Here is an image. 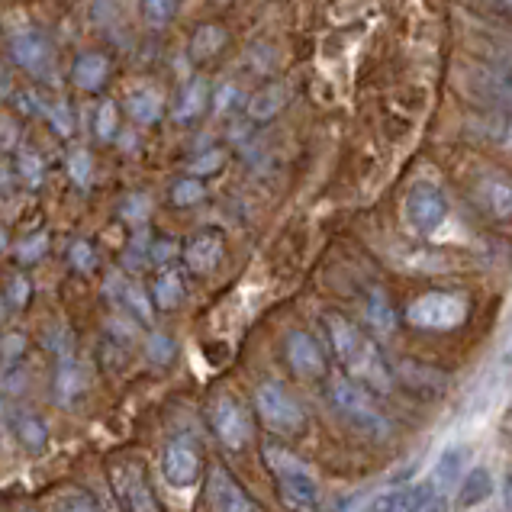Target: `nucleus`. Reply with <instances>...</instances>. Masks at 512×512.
Segmentation results:
<instances>
[{
	"label": "nucleus",
	"mask_w": 512,
	"mask_h": 512,
	"mask_svg": "<svg viewBox=\"0 0 512 512\" xmlns=\"http://www.w3.org/2000/svg\"><path fill=\"white\" fill-rule=\"evenodd\" d=\"M323 329H326L329 348H332V355L339 358L345 377H351L361 387H368L371 393L393 390L397 377H393L387 355L358 323H351V319L342 313H326Z\"/></svg>",
	"instance_id": "obj_1"
},
{
	"label": "nucleus",
	"mask_w": 512,
	"mask_h": 512,
	"mask_svg": "<svg viewBox=\"0 0 512 512\" xmlns=\"http://www.w3.org/2000/svg\"><path fill=\"white\" fill-rule=\"evenodd\" d=\"M326 397H329V403H332L335 413L345 416L361 435L374 438V442H387V438L393 435L390 419H387L384 413H380V406H377V400H374V393H371L368 387L355 384L351 377H345V374L329 377Z\"/></svg>",
	"instance_id": "obj_2"
},
{
	"label": "nucleus",
	"mask_w": 512,
	"mask_h": 512,
	"mask_svg": "<svg viewBox=\"0 0 512 512\" xmlns=\"http://www.w3.org/2000/svg\"><path fill=\"white\" fill-rule=\"evenodd\" d=\"M261 455H265V464L271 477L277 480V490L281 496L297 509H316L319 500H323V493H319V480L313 474V467L306 464L297 451H290L287 445H277V442H268L261 448Z\"/></svg>",
	"instance_id": "obj_3"
},
{
	"label": "nucleus",
	"mask_w": 512,
	"mask_h": 512,
	"mask_svg": "<svg viewBox=\"0 0 512 512\" xmlns=\"http://www.w3.org/2000/svg\"><path fill=\"white\" fill-rule=\"evenodd\" d=\"M255 413L261 419V426L271 429L274 435H284V438L303 432V426H306V413H303L300 400L284 384H277V380L258 384Z\"/></svg>",
	"instance_id": "obj_4"
},
{
	"label": "nucleus",
	"mask_w": 512,
	"mask_h": 512,
	"mask_svg": "<svg viewBox=\"0 0 512 512\" xmlns=\"http://www.w3.org/2000/svg\"><path fill=\"white\" fill-rule=\"evenodd\" d=\"M471 306L461 294H451V290H432V294H422L406 306V323L413 329H426V332H448L458 329Z\"/></svg>",
	"instance_id": "obj_5"
},
{
	"label": "nucleus",
	"mask_w": 512,
	"mask_h": 512,
	"mask_svg": "<svg viewBox=\"0 0 512 512\" xmlns=\"http://www.w3.org/2000/svg\"><path fill=\"white\" fill-rule=\"evenodd\" d=\"M107 480L110 490L116 496V503L126 512H158L162 503L155 500L152 493V480L145 474L142 461L136 458H113L107 464Z\"/></svg>",
	"instance_id": "obj_6"
},
{
	"label": "nucleus",
	"mask_w": 512,
	"mask_h": 512,
	"mask_svg": "<svg viewBox=\"0 0 512 512\" xmlns=\"http://www.w3.org/2000/svg\"><path fill=\"white\" fill-rule=\"evenodd\" d=\"M7 52H10V62L17 68H23L29 78L55 84L52 78H55L58 52H55L52 39L46 33H39V29H33V26H23V29H17V33H10Z\"/></svg>",
	"instance_id": "obj_7"
},
{
	"label": "nucleus",
	"mask_w": 512,
	"mask_h": 512,
	"mask_svg": "<svg viewBox=\"0 0 512 512\" xmlns=\"http://www.w3.org/2000/svg\"><path fill=\"white\" fill-rule=\"evenodd\" d=\"M207 422L216 442L229 451H245L252 442V413L232 393H216L207 406Z\"/></svg>",
	"instance_id": "obj_8"
},
{
	"label": "nucleus",
	"mask_w": 512,
	"mask_h": 512,
	"mask_svg": "<svg viewBox=\"0 0 512 512\" xmlns=\"http://www.w3.org/2000/svg\"><path fill=\"white\" fill-rule=\"evenodd\" d=\"M471 448L467 445H451L448 451H442V458L435 461L432 474L422 480V493H426V509H445L448 500L455 496L461 477L471 467Z\"/></svg>",
	"instance_id": "obj_9"
},
{
	"label": "nucleus",
	"mask_w": 512,
	"mask_h": 512,
	"mask_svg": "<svg viewBox=\"0 0 512 512\" xmlns=\"http://www.w3.org/2000/svg\"><path fill=\"white\" fill-rule=\"evenodd\" d=\"M162 477L165 484L174 487V490H190L200 484L203 477V451L200 445L194 442V438L187 435H174L171 442H165L162 448Z\"/></svg>",
	"instance_id": "obj_10"
},
{
	"label": "nucleus",
	"mask_w": 512,
	"mask_h": 512,
	"mask_svg": "<svg viewBox=\"0 0 512 512\" xmlns=\"http://www.w3.org/2000/svg\"><path fill=\"white\" fill-rule=\"evenodd\" d=\"M403 213H406V223L413 226L419 236H432V232L442 229V223L448 219V200L435 184L422 181L406 190Z\"/></svg>",
	"instance_id": "obj_11"
},
{
	"label": "nucleus",
	"mask_w": 512,
	"mask_h": 512,
	"mask_svg": "<svg viewBox=\"0 0 512 512\" xmlns=\"http://www.w3.org/2000/svg\"><path fill=\"white\" fill-rule=\"evenodd\" d=\"M207 506L216 512H258L261 506L245 493V487L229 474L226 464H210L207 474Z\"/></svg>",
	"instance_id": "obj_12"
},
{
	"label": "nucleus",
	"mask_w": 512,
	"mask_h": 512,
	"mask_svg": "<svg viewBox=\"0 0 512 512\" xmlns=\"http://www.w3.org/2000/svg\"><path fill=\"white\" fill-rule=\"evenodd\" d=\"M181 255L190 274H213L226 261V236L219 229H200L181 245Z\"/></svg>",
	"instance_id": "obj_13"
},
{
	"label": "nucleus",
	"mask_w": 512,
	"mask_h": 512,
	"mask_svg": "<svg viewBox=\"0 0 512 512\" xmlns=\"http://www.w3.org/2000/svg\"><path fill=\"white\" fill-rule=\"evenodd\" d=\"M284 351H287L290 371H294L297 377H303V380L326 377V355H323V348H319V342L313 339L310 332H303V329L287 332Z\"/></svg>",
	"instance_id": "obj_14"
},
{
	"label": "nucleus",
	"mask_w": 512,
	"mask_h": 512,
	"mask_svg": "<svg viewBox=\"0 0 512 512\" xmlns=\"http://www.w3.org/2000/svg\"><path fill=\"white\" fill-rule=\"evenodd\" d=\"M342 509H371V512H416L422 509V490L419 484H406V487H390L374 493L371 500H351L342 503Z\"/></svg>",
	"instance_id": "obj_15"
},
{
	"label": "nucleus",
	"mask_w": 512,
	"mask_h": 512,
	"mask_svg": "<svg viewBox=\"0 0 512 512\" xmlns=\"http://www.w3.org/2000/svg\"><path fill=\"white\" fill-rule=\"evenodd\" d=\"M393 377H397L406 390L419 393V397H438V393H445L448 387V377L442 371H435L429 364H419V361H400L397 368H393Z\"/></svg>",
	"instance_id": "obj_16"
},
{
	"label": "nucleus",
	"mask_w": 512,
	"mask_h": 512,
	"mask_svg": "<svg viewBox=\"0 0 512 512\" xmlns=\"http://www.w3.org/2000/svg\"><path fill=\"white\" fill-rule=\"evenodd\" d=\"M110 68H113V62L107 52H81L75 58V65H71V84L84 94H97L100 87L107 84Z\"/></svg>",
	"instance_id": "obj_17"
},
{
	"label": "nucleus",
	"mask_w": 512,
	"mask_h": 512,
	"mask_svg": "<svg viewBox=\"0 0 512 512\" xmlns=\"http://www.w3.org/2000/svg\"><path fill=\"white\" fill-rule=\"evenodd\" d=\"M287 84L281 81H271L265 87H258V91L245 100V120L248 123H271L274 116H281L284 107H287Z\"/></svg>",
	"instance_id": "obj_18"
},
{
	"label": "nucleus",
	"mask_w": 512,
	"mask_h": 512,
	"mask_svg": "<svg viewBox=\"0 0 512 512\" xmlns=\"http://www.w3.org/2000/svg\"><path fill=\"white\" fill-rule=\"evenodd\" d=\"M149 297L155 303V313H174L184 303V297H187L184 274L174 268V265L162 268L155 281H152V287H149Z\"/></svg>",
	"instance_id": "obj_19"
},
{
	"label": "nucleus",
	"mask_w": 512,
	"mask_h": 512,
	"mask_svg": "<svg viewBox=\"0 0 512 512\" xmlns=\"http://www.w3.org/2000/svg\"><path fill=\"white\" fill-rule=\"evenodd\" d=\"M84 390V377H81V364L78 355H62L55 358V377H52V400L58 406H71Z\"/></svg>",
	"instance_id": "obj_20"
},
{
	"label": "nucleus",
	"mask_w": 512,
	"mask_h": 512,
	"mask_svg": "<svg viewBox=\"0 0 512 512\" xmlns=\"http://www.w3.org/2000/svg\"><path fill=\"white\" fill-rule=\"evenodd\" d=\"M126 116L139 126H155L162 123L165 116V94L155 91V87H139V91H133L126 97Z\"/></svg>",
	"instance_id": "obj_21"
},
{
	"label": "nucleus",
	"mask_w": 512,
	"mask_h": 512,
	"mask_svg": "<svg viewBox=\"0 0 512 512\" xmlns=\"http://www.w3.org/2000/svg\"><path fill=\"white\" fill-rule=\"evenodd\" d=\"M210 107V81L203 75H194L178 94V107H174V120L178 123H194Z\"/></svg>",
	"instance_id": "obj_22"
},
{
	"label": "nucleus",
	"mask_w": 512,
	"mask_h": 512,
	"mask_svg": "<svg viewBox=\"0 0 512 512\" xmlns=\"http://www.w3.org/2000/svg\"><path fill=\"white\" fill-rule=\"evenodd\" d=\"M364 323H368V329L377 339H387V335L397 329V310H393L384 287H371L368 300H364Z\"/></svg>",
	"instance_id": "obj_23"
},
{
	"label": "nucleus",
	"mask_w": 512,
	"mask_h": 512,
	"mask_svg": "<svg viewBox=\"0 0 512 512\" xmlns=\"http://www.w3.org/2000/svg\"><path fill=\"white\" fill-rule=\"evenodd\" d=\"M229 42V33L223 23H200L194 29V36H190V46H187V55L194 58V62H210L219 52L226 49Z\"/></svg>",
	"instance_id": "obj_24"
},
{
	"label": "nucleus",
	"mask_w": 512,
	"mask_h": 512,
	"mask_svg": "<svg viewBox=\"0 0 512 512\" xmlns=\"http://www.w3.org/2000/svg\"><path fill=\"white\" fill-rule=\"evenodd\" d=\"M116 306H123V310L133 316L139 326L152 329V323H155V303L149 297V287H142V284L133 281V277H126V284L120 290V300H116Z\"/></svg>",
	"instance_id": "obj_25"
},
{
	"label": "nucleus",
	"mask_w": 512,
	"mask_h": 512,
	"mask_svg": "<svg viewBox=\"0 0 512 512\" xmlns=\"http://www.w3.org/2000/svg\"><path fill=\"white\" fill-rule=\"evenodd\" d=\"M458 506H480L484 500H490V496L496 493V480L493 474L487 471V467H467V474L461 477L458 484Z\"/></svg>",
	"instance_id": "obj_26"
},
{
	"label": "nucleus",
	"mask_w": 512,
	"mask_h": 512,
	"mask_svg": "<svg viewBox=\"0 0 512 512\" xmlns=\"http://www.w3.org/2000/svg\"><path fill=\"white\" fill-rule=\"evenodd\" d=\"M13 435H17L20 448L29 451V455H39V451H46L49 445V429L36 413H20L13 419Z\"/></svg>",
	"instance_id": "obj_27"
},
{
	"label": "nucleus",
	"mask_w": 512,
	"mask_h": 512,
	"mask_svg": "<svg viewBox=\"0 0 512 512\" xmlns=\"http://www.w3.org/2000/svg\"><path fill=\"white\" fill-rule=\"evenodd\" d=\"M477 203L484 207L490 216H500V219H509V210H512V190H509V181H480L477 190H474Z\"/></svg>",
	"instance_id": "obj_28"
},
{
	"label": "nucleus",
	"mask_w": 512,
	"mask_h": 512,
	"mask_svg": "<svg viewBox=\"0 0 512 512\" xmlns=\"http://www.w3.org/2000/svg\"><path fill=\"white\" fill-rule=\"evenodd\" d=\"M149 242H152V232L139 226L133 229V239H129V245L123 248V255H120V271L129 274V277H136L142 274L145 268H149Z\"/></svg>",
	"instance_id": "obj_29"
},
{
	"label": "nucleus",
	"mask_w": 512,
	"mask_h": 512,
	"mask_svg": "<svg viewBox=\"0 0 512 512\" xmlns=\"http://www.w3.org/2000/svg\"><path fill=\"white\" fill-rule=\"evenodd\" d=\"M116 213H120V219L129 229H139V226H145L152 219L155 200L145 194V190H129V194L120 200V207H116Z\"/></svg>",
	"instance_id": "obj_30"
},
{
	"label": "nucleus",
	"mask_w": 512,
	"mask_h": 512,
	"mask_svg": "<svg viewBox=\"0 0 512 512\" xmlns=\"http://www.w3.org/2000/svg\"><path fill=\"white\" fill-rule=\"evenodd\" d=\"M29 364L23 358L17 361H0V397L13 400V397H23L29 390Z\"/></svg>",
	"instance_id": "obj_31"
},
{
	"label": "nucleus",
	"mask_w": 512,
	"mask_h": 512,
	"mask_svg": "<svg viewBox=\"0 0 512 512\" xmlns=\"http://www.w3.org/2000/svg\"><path fill=\"white\" fill-rule=\"evenodd\" d=\"M17 178L26 184V187H42L46 181V158H42L36 149H29V145H17Z\"/></svg>",
	"instance_id": "obj_32"
},
{
	"label": "nucleus",
	"mask_w": 512,
	"mask_h": 512,
	"mask_svg": "<svg viewBox=\"0 0 512 512\" xmlns=\"http://www.w3.org/2000/svg\"><path fill=\"white\" fill-rule=\"evenodd\" d=\"M65 171L71 184L78 190H87L94 184V155L84 149V145H71L68 149V158H65Z\"/></svg>",
	"instance_id": "obj_33"
},
{
	"label": "nucleus",
	"mask_w": 512,
	"mask_h": 512,
	"mask_svg": "<svg viewBox=\"0 0 512 512\" xmlns=\"http://www.w3.org/2000/svg\"><path fill=\"white\" fill-rule=\"evenodd\" d=\"M94 139L97 142H116V136H120V107L113 104V100H100L97 110H94Z\"/></svg>",
	"instance_id": "obj_34"
},
{
	"label": "nucleus",
	"mask_w": 512,
	"mask_h": 512,
	"mask_svg": "<svg viewBox=\"0 0 512 512\" xmlns=\"http://www.w3.org/2000/svg\"><path fill=\"white\" fill-rule=\"evenodd\" d=\"M207 200V184H203V178H178L171 184V203L178 210H190V207H200V203Z\"/></svg>",
	"instance_id": "obj_35"
},
{
	"label": "nucleus",
	"mask_w": 512,
	"mask_h": 512,
	"mask_svg": "<svg viewBox=\"0 0 512 512\" xmlns=\"http://www.w3.org/2000/svg\"><path fill=\"white\" fill-rule=\"evenodd\" d=\"M181 10V0H139L142 23L149 29H165Z\"/></svg>",
	"instance_id": "obj_36"
},
{
	"label": "nucleus",
	"mask_w": 512,
	"mask_h": 512,
	"mask_svg": "<svg viewBox=\"0 0 512 512\" xmlns=\"http://www.w3.org/2000/svg\"><path fill=\"white\" fill-rule=\"evenodd\" d=\"M142 351H145V358H149L152 364L165 368V364H171L174 355H178V345H174V339L165 332H149L142 339Z\"/></svg>",
	"instance_id": "obj_37"
},
{
	"label": "nucleus",
	"mask_w": 512,
	"mask_h": 512,
	"mask_svg": "<svg viewBox=\"0 0 512 512\" xmlns=\"http://www.w3.org/2000/svg\"><path fill=\"white\" fill-rule=\"evenodd\" d=\"M42 116H46L49 126L55 129V136H62V139L75 136V113H71V107L65 104V100H46Z\"/></svg>",
	"instance_id": "obj_38"
},
{
	"label": "nucleus",
	"mask_w": 512,
	"mask_h": 512,
	"mask_svg": "<svg viewBox=\"0 0 512 512\" xmlns=\"http://www.w3.org/2000/svg\"><path fill=\"white\" fill-rule=\"evenodd\" d=\"M239 104H242V91L232 81H219L210 87V107L216 116H229Z\"/></svg>",
	"instance_id": "obj_39"
},
{
	"label": "nucleus",
	"mask_w": 512,
	"mask_h": 512,
	"mask_svg": "<svg viewBox=\"0 0 512 512\" xmlns=\"http://www.w3.org/2000/svg\"><path fill=\"white\" fill-rule=\"evenodd\" d=\"M46 506H55V509H87V512L100 509V503H97L94 496L87 493L84 487H65V490H55V496H52V500H49Z\"/></svg>",
	"instance_id": "obj_40"
},
{
	"label": "nucleus",
	"mask_w": 512,
	"mask_h": 512,
	"mask_svg": "<svg viewBox=\"0 0 512 512\" xmlns=\"http://www.w3.org/2000/svg\"><path fill=\"white\" fill-rule=\"evenodd\" d=\"M178 255H181V242H174L168 236H152V242H149V265L168 268V265L178 261Z\"/></svg>",
	"instance_id": "obj_41"
},
{
	"label": "nucleus",
	"mask_w": 512,
	"mask_h": 512,
	"mask_svg": "<svg viewBox=\"0 0 512 512\" xmlns=\"http://www.w3.org/2000/svg\"><path fill=\"white\" fill-rule=\"evenodd\" d=\"M29 297H33V281L17 271V274H10L7 277V287H4V300L7 306H13V310H23V306L29 303Z\"/></svg>",
	"instance_id": "obj_42"
},
{
	"label": "nucleus",
	"mask_w": 512,
	"mask_h": 512,
	"mask_svg": "<svg viewBox=\"0 0 512 512\" xmlns=\"http://www.w3.org/2000/svg\"><path fill=\"white\" fill-rule=\"evenodd\" d=\"M49 252V236L46 232H33L29 239H23L17 245V265H36V261H42V255Z\"/></svg>",
	"instance_id": "obj_43"
},
{
	"label": "nucleus",
	"mask_w": 512,
	"mask_h": 512,
	"mask_svg": "<svg viewBox=\"0 0 512 512\" xmlns=\"http://www.w3.org/2000/svg\"><path fill=\"white\" fill-rule=\"evenodd\" d=\"M68 265L81 271V274H91L97 268V252H94V245L87 242V239H75L68 245Z\"/></svg>",
	"instance_id": "obj_44"
},
{
	"label": "nucleus",
	"mask_w": 512,
	"mask_h": 512,
	"mask_svg": "<svg viewBox=\"0 0 512 512\" xmlns=\"http://www.w3.org/2000/svg\"><path fill=\"white\" fill-rule=\"evenodd\" d=\"M104 326H107V335L113 342H123V345L136 342V326L139 323L129 313H110Z\"/></svg>",
	"instance_id": "obj_45"
},
{
	"label": "nucleus",
	"mask_w": 512,
	"mask_h": 512,
	"mask_svg": "<svg viewBox=\"0 0 512 512\" xmlns=\"http://www.w3.org/2000/svg\"><path fill=\"white\" fill-rule=\"evenodd\" d=\"M223 165H226V149H207L190 162V174H194V178H210V174H216Z\"/></svg>",
	"instance_id": "obj_46"
},
{
	"label": "nucleus",
	"mask_w": 512,
	"mask_h": 512,
	"mask_svg": "<svg viewBox=\"0 0 512 512\" xmlns=\"http://www.w3.org/2000/svg\"><path fill=\"white\" fill-rule=\"evenodd\" d=\"M94 23L100 26H116L126 17V0H94Z\"/></svg>",
	"instance_id": "obj_47"
},
{
	"label": "nucleus",
	"mask_w": 512,
	"mask_h": 512,
	"mask_svg": "<svg viewBox=\"0 0 512 512\" xmlns=\"http://www.w3.org/2000/svg\"><path fill=\"white\" fill-rule=\"evenodd\" d=\"M10 97H13V104H17V110L23 116H42V110H46V97H42L36 87H26V91H17Z\"/></svg>",
	"instance_id": "obj_48"
},
{
	"label": "nucleus",
	"mask_w": 512,
	"mask_h": 512,
	"mask_svg": "<svg viewBox=\"0 0 512 512\" xmlns=\"http://www.w3.org/2000/svg\"><path fill=\"white\" fill-rule=\"evenodd\" d=\"M46 345L52 348V355H55V358H62V355H75V335H71V329H68V326H55V329H49Z\"/></svg>",
	"instance_id": "obj_49"
},
{
	"label": "nucleus",
	"mask_w": 512,
	"mask_h": 512,
	"mask_svg": "<svg viewBox=\"0 0 512 512\" xmlns=\"http://www.w3.org/2000/svg\"><path fill=\"white\" fill-rule=\"evenodd\" d=\"M26 345L29 339L23 332H7L4 339H0V361H17L26 355Z\"/></svg>",
	"instance_id": "obj_50"
},
{
	"label": "nucleus",
	"mask_w": 512,
	"mask_h": 512,
	"mask_svg": "<svg viewBox=\"0 0 512 512\" xmlns=\"http://www.w3.org/2000/svg\"><path fill=\"white\" fill-rule=\"evenodd\" d=\"M20 145V126L10 116H0V152H13Z\"/></svg>",
	"instance_id": "obj_51"
},
{
	"label": "nucleus",
	"mask_w": 512,
	"mask_h": 512,
	"mask_svg": "<svg viewBox=\"0 0 512 512\" xmlns=\"http://www.w3.org/2000/svg\"><path fill=\"white\" fill-rule=\"evenodd\" d=\"M13 94V78H10V71L4 68V62H0V100L10 97Z\"/></svg>",
	"instance_id": "obj_52"
},
{
	"label": "nucleus",
	"mask_w": 512,
	"mask_h": 512,
	"mask_svg": "<svg viewBox=\"0 0 512 512\" xmlns=\"http://www.w3.org/2000/svg\"><path fill=\"white\" fill-rule=\"evenodd\" d=\"M245 136H248V126H245V123H242V126H232V133H229L232 142H242Z\"/></svg>",
	"instance_id": "obj_53"
},
{
	"label": "nucleus",
	"mask_w": 512,
	"mask_h": 512,
	"mask_svg": "<svg viewBox=\"0 0 512 512\" xmlns=\"http://www.w3.org/2000/svg\"><path fill=\"white\" fill-rule=\"evenodd\" d=\"M4 248H7V229L0 226V252H4Z\"/></svg>",
	"instance_id": "obj_54"
},
{
	"label": "nucleus",
	"mask_w": 512,
	"mask_h": 512,
	"mask_svg": "<svg viewBox=\"0 0 512 512\" xmlns=\"http://www.w3.org/2000/svg\"><path fill=\"white\" fill-rule=\"evenodd\" d=\"M0 313H4V306H0Z\"/></svg>",
	"instance_id": "obj_55"
}]
</instances>
